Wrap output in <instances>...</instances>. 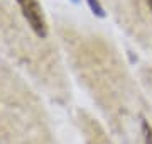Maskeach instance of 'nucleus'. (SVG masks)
I'll return each mask as SVG.
<instances>
[{
    "mask_svg": "<svg viewBox=\"0 0 152 144\" xmlns=\"http://www.w3.org/2000/svg\"><path fill=\"white\" fill-rule=\"evenodd\" d=\"M142 127H144V137H145V144H152V129L145 120L142 122Z\"/></svg>",
    "mask_w": 152,
    "mask_h": 144,
    "instance_id": "obj_3",
    "label": "nucleus"
},
{
    "mask_svg": "<svg viewBox=\"0 0 152 144\" xmlns=\"http://www.w3.org/2000/svg\"><path fill=\"white\" fill-rule=\"evenodd\" d=\"M15 2L19 4L22 14L26 17V21L32 27L34 32L37 34L39 37H46L48 26H46V21H44V15H42V9H41L37 0H15Z\"/></svg>",
    "mask_w": 152,
    "mask_h": 144,
    "instance_id": "obj_1",
    "label": "nucleus"
},
{
    "mask_svg": "<svg viewBox=\"0 0 152 144\" xmlns=\"http://www.w3.org/2000/svg\"><path fill=\"white\" fill-rule=\"evenodd\" d=\"M147 5H149V9H151V12H152V0H147Z\"/></svg>",
    "mask_w": 152,
    "mask_h": 144,
    "instance_id": "obj_4",
    "label": "nucleus"
},
{
    "mask_svg": "<svg viewBox=\"0 0 152 144\" xmlns=\"http://www.w3.org/2000/svg\"><path fill=\"white\" fill-rule=\"evenodd\" d=\"M71 2H75V4H78V2H80V0H71Z\"/></svg>",
    "mask_w": 152,
    "mask_h": 144,
    "instance_id": "obj_5",
    "label": "nucleus"
},
{
    "mask_svg": "<svg viewBox=\"0 0 152 144\" xmlns=\"http://www.w3.org/2000/svg\"><path fill=\"white\" fill-rule=\"evenodd\" d=\"M86 2L90 5V9H91V12L96 17H105V10L102 7V4H100V0H86Z\"/></svg>",
    "mask_w": 152,
    "mask_h": 144,
    "instance_id": "obj_2",
    "label": "nucleus"
}]
</instances>
